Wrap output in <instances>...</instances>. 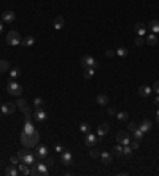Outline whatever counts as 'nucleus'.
<instances>
[{"instance_id": "nucleus-19", "label": "nucleus", "mask_w": 159, "mask_h": 176, "mask_svg": "<svg viewBox=\"0 0 159 176\" xmlns=\"http://www.w3.org/2000/svg\"><path fill=\"white\" fill-rule=\"evenodd\" d=\"M19 173L21 174H30V165H27V164H24V162H19Z\"/></svg>"}, {"instance_id": "nucleus-5", "label": "nucleus", "mask_w": 159, "mask_h": 176, "mask_svg": "<svg viewBox=\"0 0 159 176\" xmlns=\"http://www.w3.org/2000/svg\"><path fill=\"white\" fill-rule=\"evenodd\" d=\"M81 65L84 67V68H86V67H94V68H99V67H100V64H99L94 57H92V56H84V57H81Z\"/></svg>"}, {"instance_id": "nucleus-51", "label": "nucleus", "mask_w": 159, "mask_h": 176, "mask_svg": "<svg viewBox=\"0 0 159 176\" xmlns=\"http://www.w3.org/2000/svg\"><path fill=\"white\" fill-rule=\"evenodd\" d=\"M156 122H157V124H159V110H157V111H156Z\"/></svg>"}, {"instance_id": "nucleus-45", "label": "nucleus", "mask_w": 159, "mask_h": 176, "mask_svg": "<svg viewBox=\"0 0 159 176\" xmlns=\"http://www.w3.org/2000/svg\"><path fill=\"white\" fill-rule=\"evenodd\" d=\"M45 164H46V167L49 168V167H52V165H54V160H52L51 157H46V160H45Z\"/></svg>"}, {"instance_id": "nucleus-21", "label": "nucleus", "mask_w": 159, "mask_h": 176, "mask_svg": "<svg viewBox=\"0 0 159 176\" xmlns=\"http://www.w3.org/2000/svg\"><path fill=\"white\" fill-rule=\"evenodd\" d=\"M135 32H137L139 37H143L145 33H147V29H145L143 22H137V24H135Z\"/></svg>"}, {"instance_id": "nucleus-7", "label": "nucleus", "mask_w": 159, "mask_h": 176, "mask_svg": "<svg viewBox=\"0 0 159 176\" xmlns=\"http://www.w3.org/2000/svg\"><path fill=\"white\" fill-rule=\"evenodd\" d=\"M116 140H118V143H121L123 146H126V144H129V143H130V137H129V133H127V132H124V130L118 132Z\"/></svg>"}, {"instance_id": "nucleus-31", "label": "nucleus", "mask_w": 159, "mask_h": 176, "mask_svg": "<svg viewBox=\"0 0 159 176\" xmlns=\"http://www.w3.org/2000/svg\"><path fill=\"white\" fill-rule=\"evenodd\" d=\"M116 117H118L119 122H126V121L129 119V114H127L126 111H121V113H118V114H116Z\"/></svg>"}, {"instance_id": "nucleus-40", "label": "nucleus", "mask_w": 159, "mask_h": 176, "mask_svg": "<svg viewBox=\"0 0 159 176\" xmlns=\"http://www.w3.org/2000/svg\"><path fill=\"white\" fill-rule=\"evenodd\" d=\"M32 117H34V114L30 113V110H29V111H25V113H24V122H30Z\"/></svg>"}, {"instance_id": "nucleus-6", "label": "nucleus", "mask_w": 159, "mask_h": 176, "mask_svg": "<svg viewBox=\"0 0 159 176\" xmlns=\"http://www.w3.org/2000/svg\"><path fill=\"white\" fill-rule=\"evenodd\" d=\"M0 111H2V114H13L16 111V105L15 103H11V102H7V103H3L2 106H0Z\"/></svg>"}, {"instance_id": "nucleus-4", "label": "nucleus", "mask_w": 159, "mask_h": 176, "mask_svg": "<svg viewBox=\"0 0 159 176\" xmlns=\"http://www.w3.org/2000/svg\"><path fill=\"white\" fill-rule=\"evenodd\" d=\"M7 43H8L10 46H16V45H19V43H21V37H19V33H18L16 30L8 32V35H7Z\"/></svg>"}, {"instance_id": "nucleus-2", "label": "nucleus", "mask_w": 159, "mask_h": 176, "mask_svg": "<svg viewBox=\"0 0 159 176\" xmlns=\"http://www.w3.org/2000/svg\"><path fill=\"white\" fill-rule=\"evenodd\" d=\"M30 174L32 176H48L49 170H48L46 164L40 162V164H34V168H30Z\"/></svg>"}, {"instance_id": "nucleus-34", "label": "nucleus", "mask_w": 159, "mask_h": 176, "mask_svg": "<svg viewBox=\"0 0 159 176\" xmlns=\"http://www.w3.org/2000/svg\"><path fill=\"white\" fill-rule=\"evenodd\" d=\"M115 52H116L118 57H126L127 54H129V51H127L126 48H118V51H115Z\"/></svg>"}, {"instance_id": "nucleus-16", "label": "nucleus", "mask_w": 159, "mask_h": 176, "mask_svg": "<svg viewBox=\"0 0 159 176\" xmlns=\"http://www.w3.org/2000/svg\"><path fill=\"white\" fill-rule=\"evenodd\" d=\"M34 117L38 121V122H43V121H46V113L43 111V110H35V114H34Z\"/></svg>"}, {"instance_id": "nucleus-39", "label": "nucleus", "mask_w": 159, "mask_h": 176, "mask_svg": "<svg viewBox=\"0 0 159 176\" xmlns=\"http://www.w3.org/2000/svg\"><path fill=\"white\" fill-rule=\"evenodd\" d=\"M8 68H10V64H8L7 60H0V73L7 72Z\"/></svg>"}, {"instance_id": "nucleus-1", "label": "nucleus", "mask_w": 159, "mask_h": 176, "mask_svg": "<svg viewBox=\"0 0 159 176\" xmlns=\"http://www.w3.org/2000/svg\"><path fill=\"white\" fill-rule=\"evenodd\" d=\"M38 140H40V133L35 130L34 133H25V132H22L21 133V143H22V146L24 147H29V149H32L34 146H37L38 144Z\"/></svg>"}, {"instance_id": "nucleus-32", "label": "nucleus", "mask_w": 159, "mask_h": 176, "mask_svg": "<svg viewBox=\"0 0 159 176\" xmlns=\"http://www.w3.org/2000/svg\"><path fill=\"white\" fill-rule=\"evenodd\" d=\"M19 76H21V70L18 68V67H16V68H13V70H11V73H10V78H11V79H15V81H16Z\"/></svg>"}, {"instance_id": "nucleus-26", "label": "nucleus", "mask_w": 159, "mask_h": 176, "mask_svg": "<svg viewBox=\"0 0 159 176\" xmlns=\"http://www.w3.org/2000/svg\"><path fill=\"white\" fill-rule=\"evenodd\" d=\"M43 105H45L43 99H40V97H37V99L34 100V106H35V110H43Z\"/></svg>"}, {"instance_id": "nucleus-53", "label": "nucleus", "mask_w": 159, "mask_h": 176, "mask_svg": "<svg viewBox=\"0 0 159 176\" xmlns=\"http://www.w3.org/2000/svg\"><path fill=\"white\" fill-rule=\"evenodd\" d=\"M0 117H2V111H0Z\"/></svg>"}, {"instance_id": "nucleus-46", "label": "nucleus", "mask_w": 159, "mask_h": 176, "mask_svg": "<svg viewBox=\"0 0 159 176\" xmlns=\"http://www.w3.org/2000/svg\"><path fill=\"white\" fill-rule=\"evenodd\" d=\"M135 45H137V46H142V45H143V37L135 38Z\"/></svg>"}, {"instance_id": "nucleus-44", "label": "nucleus", "mask_w": 159, "mask_h": 176, "mask_svg": "<svg viewBox=\"0 0 159 176\" xmlns=\"http://www.w3.org/2000/svg\"><path fill=\"white\" fill-rule=\"evenodd\" d=\"M127 129H129V132H135V130L139 129V125H137L135 122H130V124L127 125Z\"/></svg>"}, {"instance_id": "nucleus-30", "label": "nucleus", "mask_w": 159, "mask_h": 176, "mask_svg": "<svg viewBox=\"0 0 159 176\" xmlns=\"http://www.w3.org/2000/svg\"><path fill=\"white\" fill-rule=\"evenodd\" d=\"M29 154V147H22V149H19L18 151V157H19V162H22L24 160V157Z\"/></svg>"}, {"instance_id": "nucleus-11", "label": "nucleus", "mask_w": 159, "mask_h": 176, "mask_svg": "<svg viewBox=\"0 0 159 176\" xmlns=\"http://www.w3.org/2000/svg\"><path fill=\"white\" fill-rule=\"evenodd\" d=\"M108 130H110V125H108V124H100V125L97 127V137L103 138L105 135L108 133Z\"/></svg>"}, {"instance_id": "nucleus-10", "label": "nucleus", "mask_w": 159, "mask_h": 176, "mask_svg": "<svg viewBox=\"0 0 159 176\" xmlns=\"http://www.w3.org/2000/svg\"><path fill=\"white\" fill-rule=\"evenodd\" d=\"M2 19H3V22H7V24H13V22L16 21V13L5 11L3 15H2Z\"/></svg>"}, {"instance_id": "nucleus-23", "label": "nucleus", "mask_w": 159, "mask_h": 176, "mask_svg": "<svg viewBox=\"0 0 159 176\" xmlns=\"http://www.w3.org/2000/svg\"><path fill=\"white\" fill-rule=\"evenodd\" d=\"M18 108H19L22 113L29 111V105H27V102H25L24 99H19V100H18Z\"/></svg>"}, {"instance_id": "nucleus-15", "label": "nucleus", "mask_w": 159, "mask_h": 176, "mask_svg": "<svg viewBox=\"0 0 159 176\" xmlns=\"http://www.w3.org/2000/svg\"><path fill=\"white\" fill-rule=\"evenodd\" d=\"M139 129H140V130H142L143 133H147V132H150V130H151V121H148V119H143Z\"/></svg>"}, {"instance_id": "nucleus-35", "label": "nucleus", "mask_w": 159, "mask_h": 176, "mask_svg": "<svg viewBox=\"0 0 159 176\" xmlns=\"http://www.w3.org/2000/svg\"><path fill=\"white\" fill-rule=\"evenodd\" d=\"M35 130H37V129H35L30 122H25V125H24V132H25V133H29V135H30V133H34Z\"/></svg>"}, {"instance_id": "nucleus-50", "label": "nucleus", "mask_w": 159, "mask_h": 176, "mask_svg": "<svg viewBox=\"0 0 159 176\" xmlns=\"http://www.w3.org/2000/svg\"><path fill=\"white\" fill-rule=\"evenodd\" d=\"M154 105H156V106H159V95L154 99Z\"/></svg>"}, {"instance_id": "nucleus-3", "label": "nucleus", "mask_w": 159, "mask_h": 176, "mask_svg": "<svg viewBox=\"0 0 159 176\" xmlns=\"http://www.w3.org/2000/svg\"><path fill=\"white\" fill-rule=\"evenodd\" d=\"M7 89H8V94H10V95H13V97H19L21 94H22V87L16 83L15 79L10 81L8 86H7Z\"/></svg>"}, {"instance_id": "nucleus-43", "label": "nucleus", "mask_w": 159, "mask_h": 176, "mask_svg": "<svg viewBox=\"0 0 159 176\" xmlns=\"http://www.w3.org/2000/svg\"><path fill=\"white\" fill-rule=\"evenodd\" d=\"M10 162H11L13 165H18V164H19V157H18V156H11V157H10Z\"/></svg>"}, {"instance_id": "nucleus-25", "label": "nucleus", "mask_w": 159, "mask_h": 176, "mask_svg": "<svg viewBox=\"0 0 159 176\" xmlns=\"http://www.w3.org/2000/svg\"><path fill=\"white\" fill-rule=\"evenodd\" d=\"M22 162H24V164H27V165H34L35 162H37V159H35V156H34V154H30V152H29L27 156L24 157V160H22Z\"/></svg>"}, {"instance_id": "nucleus-8", "label": "nucleus", "mask_w": 159, "mask_h": 176, "mask_svg": "<svg viewBox=\"0 0 159 176\" xmlns=\"http://www.w3.org/2000/svg\"><path fill=\"white\" fill-rule=\"evenodd\" d=\"M61 162H62V165H72L73 164V156H72V152H69V151H64L62 154H61Z\"/></svg>"}, {"instance_id": "nucleus-13", "label": "nucleus", "mask_w": 159, "mask_h": 176, "mask_svg": "<svg viewBox=\"0 0 159 176\" xmlns=\"http://www.w3.org/2000/svg\"><path fill=\"white\" fill-rule=\"evenodd\" d=\"M52 25H54V29H56V30H61L62 27L65 25V19H64L62 16H56L54 21H52Z\"/></svg>"}, {"instance_id": "nucleus-37", "label": "nucleus", "mask_w": 159, "mask_h": 176, "mask_svg": "<svg viewBox=\"0 0 159 176\" xmlns=\"http://www.w3.org/2000/svg\"><path fill=\"white\" fill-rule=\"evenodd\" d=\"M80 130H81L83 133H89L91 132V125L88 122H81V124H80Z\"/></svg>"}, {"instance_id": "nucleus-24", "label": "nucleus", "mask_w": 159, "mask_h": 176, "mask_svg": "<svg viewBox=\"0 0 159 176\" xmlns=\"http://www.w3.org/2000/svg\"><path fill=\"white\" fill-rule=\"evenodd\" d=\"M96 68H94V67H86V68H84V73H83V76L86 78V79H91L92 76H94V72Z\"/></svg>"}, {"instance_id": "nucleus-49", "label": "nucleus", "mask_w": 159, "mask_h": 176, "mask_svg": "<svg viewBox=\"0 0 159 176\" xmlns=\"http://www.w3.org/2000/svg\"><path fill=\"white\" fill-rule=\"evenodd\" d=\"M116 114V110L115 108H108V116H115Z\"/></svg>"}, {"instance_id": "nucleus-33", "label": "nucleus", "mask_w": 159, "mask_h": 176, "mask_svg": "<svg viewBox=\"0 0 159 176\" xmlns=\"http://www.w3.org/2000/svg\"><path fill=\"white\" fill-rule=\"evenodd\" d=\"M132 135H134V138H132V140H139V141L143 140V132L140 129H137L135 132H132Z\"/></svg>"}, {"instance_id": "nucleus-12", "label": "nucleus", "mask_w": 159, "mask_h": 176, "mask_svg": "<svg viewBox=\"0 0 159 176\" xmlns=\"http://www.w3.org/2000/svg\"><path fill=\"white\" fill-rule=\"evenodd\" d=\"M151 92H153V87H150V86H140L139 87V95L140 97H150Z\"/></svg>"}, {"instance_id": "nucleus-41", "label": "nucleus", "mask_w": 159, "mask_h": 176, "mask_svg": "<svg viewBox=\"0 0 159 176\" xmlns=\"http://www.w3.org/2000/svg\"><path fill=\"white\" fill-rule=\"evenodd\" d=\"M129 144H130L132 149H137V147L140 146V141H139V140H130V143H129Z\"/></svg>"}, {"instance_id": "nucleus-48", "label": "nucleus", "mask_w": 159, "mask_h": 176, "mask_svg": "<svg viewBox=\"0 0 159 176\" xmlns=\"http://www.w3.org/2000/svg\"><path fill=\"white\" fill-rule=\"evenodd\" d=\"M115 54H116V52H115L113 49H108V51H107V57H113Z\"/></svg>"}, {"instance_id": "nucleus-52", "label": "nucleus", "mask_w": 159, "mask_h": 176, "mask_svg": "<svg viewBox=\"0 0 159 176\" xmlns=\"http://www.w3.org/2000/svg\"><path fill=\"white\" fill-rule=\"evenodd\" d=\"M2 30H3V24L0 22V33H2Z\"/></svg>"}, {"instance_id": "nucleus-47", "label": "nucleus", "mask_w": 159, "mask_h": 176, "mask_svg": "<svg viewBox=\"0 0 159 176\" xmlns=\"http://www.w3.org/2000/svg\"><path fill=\"white\" fill-rule=\"evenodd\" d=\"M153 90H154L156 94H159V81H156V83L153 84Z\"/></svg>"}, {"instance_id": "nucleus-9", "label": "nucleus", "mask_w": 159, "mask_h": 176, "mask_svg": "<svg viewBox=\"0 0 159 176\" xmlns=\"http://www.w3.org/2000/svg\"><path fill=\"white\" fill-rule=\"evenodd\" d=\"M84 143H86V146L88 147H94L96 144H97V137L94 133H86V137H84Z\"/></svg>"}, {"instance_id": "nucleus-17", "label": "nucleus", "mask_w": 159, "mask_h": 176, "mask_svg": "<svg viewBox=\"0 0 159 176\" xmlns=\"http://www.w3.org/2000/svg\"><path fill=\"white\" fill-rule=\"evenodd\" d=\"M37 156H40V159H46V157H48V147H46L45 144L38 146V149H37Z\"/></svg>"}, {"instance_id": "nucleus-22", "label": "nucleus", "mask_w": 159, "mask_h": 176, "mask_svg": "<svg viewBox=\"0 0 159 176\" xmlns=\"http://www.w3.org/2000/svg\"><path fill=\"white\" fill-rule=\"evenodd\" d=\"M3 173H5L7 176H16V174H18L19 171L16 170V167H15V165L11 164L10 167H7V168H5V171H3Z\"/></svg>"}, {"instance_id": "nucleus-18", "label": "nucleus", "mask_w": 159, "mask_h": 176, "mask_svg": "<svg viewBox=\"0 0 159 176\" xmlns=\"http://www.w3.org/2000/svg\"><path fill=\"white\" fill-rule=\"evenodd\" d=\"M100 159H102V162H103V165H110L111 160H113V157H111L110 152H100Z\"/></svg>"}, {"instance_id": "nucleus-20", "label": "nucleus", "mask_w": 159, "mask_h": 176, "mask_svg": "<svg viewBox=\"0 0 159 176\" xmlns=\"http://www.w3.org/2000/svg\"><path fill=\"white\" fill-rule=\"evenodd\" d=\"M96 102H97L100 106H105V105L108 103V95H105V94H99L97 99H96Z\"/></svg>"}, {"instance_id": "nucleus-29", "label": "nucleus", "mask_w": 159, "mask_h": 176, "mask_svg": "<svg viewBox=\"0 0 159 176\" xmlns=\"http://www.w3.org/2000/svg\"><path fill=\"white\" fill-rule=\"evenodd\" d=\"M113 154L118 156V157H121V156H123V144H121V143H118V144L113 147Z\"/></svg>"}, {"instance_id": "nucleus-14", "label": "nucleus", "mask_w": 159, "mask_h": 176, "mask_svg": "<svg viewBox=\"0 0 159 176\" xmlns=\"http://www.w3.org/2000/svg\"><path fill=\"white\" fill-rule=\"evenodd\" d=\"M34 43H35V38L29 35V37H25V38H22L19 45H21V46H24V48H29V46H32Z\"/></svg>"}, {"instance_id": "nucleus-28", "label": "nucleus", "mask_w": 159, "mask_h": 176, "mask_svg": "<svg viewBox=\"0 0 159 176\" xmlns=\"http://www.w3.org/2000/svg\"><path fill=\"white\" fill-rule=\"evenodd\" d=\"M150 29H151L153 33H157V32H159V21L153 19V21L150 22Z\"/></svg>"}, {"instance_id": "nucleus-27", "label": "nucleus", "mask_w": 159, "mask_h": 176, "mask_svg": "<svg viewBox=\"0 0 159 176\" xmlns=\"http://www.w3.org/2000/svg\"><path fill=\"white\" fill-rule=\"evenodd\" d=\"M147 43H148L150 46H154V45L157 43V38H156V33H150V35L147 37Z\"/></svg>"}, {"instance_id": "nucleus-42", "label": "nucleus", "mask_w": 159, "mask_h": 176, "mask_svg": "<svg viewBox=\"0 0 159 176\" xmlns=\"http://www.w3.org/2000/svg\"><path fill=\"white\" fill-rule=\"evenodd\" d=\"M54 151H56V152H59V154H62V152L65 151V147H64L62 144H56V146H54Z\"/></svg>"}, {"instance_id": "nucleus-36", "label": "nucleus", "mask_w": 159, "mask_h": 176, "mask_svg": "<svg viewBox=\"0 0 159 176\" xmlns=\"http://www.w3.org/2000/svg\"><path fill=\"white\" fill-rule=\"evenodd\" d=\"M123 156H126V157H130V156H132V147H130V144L123 146Z\"/></svg>"}, {"instance_id": "nucleus-38", "label": "nucleus", "mask_w": 159, "mask_h": 176, "mask_svg": "<svg viewBox=\"0 0 159 176\" xmlns=\"http://www.w3.org/2000/svg\"><path fill=\"white\" fill-rule=\"evenodd\" d=\"M89 156L92 159H97V157H100V151L96 149V147H91V149H89Z\"/></svg>"}]
</instances>
